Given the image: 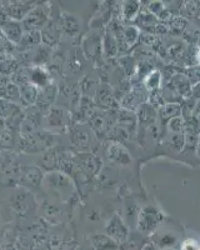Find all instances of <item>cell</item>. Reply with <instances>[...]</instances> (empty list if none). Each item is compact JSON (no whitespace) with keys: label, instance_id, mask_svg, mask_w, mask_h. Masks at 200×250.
Returning <instances> with one entry per match:
<instances>
[{"label":"cell","instance_id":"d6986e66","mask_svg":"<svg viewBox=\"0 0 200 250\" xmlns=\"http://www.w3.org/2000/svg\"><path fill=\"white\" fill-rule=\"evenodd\" d=\"M94 104L103 109H110V108H113V105H115V104H117L112 90H110V88H109L106 84L100 85L99 88L95 90Z\"/></svg>","mask_w":200,"mask_h":250},{"label":"cell","instance_id":"bcb514c9","mask_svg":"<svg viewBox=\"0 0 200 250\" xmlns=\"http://www.w3.org/2000/svg\"><path fill=\"white\" fill-rule=\"evenodd\" d=\"M197 151H198V154H199V156H200V135H199V142H198V146H197Z\"/></svg>","mask_w":200,"mask_h":250},{"label":"cell","instance_id":"e575fe53","mask_svg":"<svg viewBox=\"0 0 200 250\" xmlns=\"http://www.w3.org/2000/svg\"><path fill=\"white\" fill-rule=\"evenodd\" d=\"M123 39L125 42V44L128 46H132L135 43V40L138 39V31L137 29L130 26V28H126L123 31Z\"/></svg>","mask_w":200,"mask_h":250},{"label":"cell","instance_id":"52a82bcc","mask_svg":"<svg viewBox=\"0 0 200 250\" xmlns=\"http://www.w3.org/2000/svg\"><path fill=\"white\" fill-rule=\"evenodd\" d=\"M103 50V40L97 30L90 31L83 38L81 42V53L85 59L98 60Z\"/></svg>","mask_w":200,"mask_h":250},{"label":"cell","instance_id":"7a4b0ae2","mask_svg":"<svg viewBox=\"0 0 200 250\" xmlns=\"http://www.w3.org/2000/svg\"><path fill=\"white\" fill-rule=\"evenodd\" d=\"M73 114L66 108L60 105H53L43 117L44 130L49 133H65L70 129Z\"/></svg>","mask_w":200,"mask_h":250},{"label":"cell","instance_id":"c3c4849f","mask_svg":"<svg viewBox=\"0 0 200 250\" xmlns=\"http://www.w3.org/2000/svg\"><path fill=\"white\" fill-rule=\"evenodd\" d=\"M4 250H15V249H14V248H5Z\"/></svg>","mask_w":200,"mask_h":250},{"label":"cell","instance_id":"2e32d148","mask_svg":"<svg viewBox=\"0 0 200 250\" xmlns=\"http://www.w3.org/2000/svg\"><path fill=\"white\" fill-rule=\"evenodd\" d=\"M106 155H108L109 160H112L115 164L128 165L132 163L130 154L120 142L110 143L106 148Z\"/></svg>","mask_w":200,"mask_h":250},{"label":"cell","instance_id":"8992f818","mask_svg":"<svg viewBox=\"0 0 200 250\" xmlns=\"http://www.w3.org/2000/svg\"><path fill=\"white\" fill-rule=\"evenodd\" d=\"M10 205H12L13 210L20 215H26L35 208V199L32 191L25 189V188H20L18 190L14 191V194L10 198Z\"/></svg>","mask_w":200,"mask_h":250},{"label":"cell","instance_id":"484cf974","mask_svg":"<svg viewBox=\"0 0 200 250\" xmlns=\"http://www.w3.org/2000/svg\"><path fill=\"white\" fill-rule=\"evenodd\" d=\"M138 120L139 124L141 125H150L154 123L155 120V110L152 105L148 104H141L138 110Z\"/></svg>","mask_w":200,"mask_h":250},{"label":"cell","instance_id":"836d02e7","mask_svg":"<svg viewBox=\"0 0 200 250\" xmlns=\"http://www.w3.org/2000/svg\"><path fill=\"white\" fill-rule=\"evenodd\" d=\"M186 25V20L183 17H172L169 19V26L173 29L174 31L179 33V31H183L184 28Z\"/></svg>","mask_w":200,"mask_h":250},{"label":"cell","instance_id":"9a60e30c","mask_svg":"<svg viewBox=\"0 0 200 250\" xmlns=\"http://www.w3.org/2000/svg\"><path fill=\"white\" fill-rule=\"evenodd\" d=\"M69 134H70V142L75 148L83 151L88 150L92 137H90V131L84 126V124H75L70 126Z\"/></svg>","mask_w":200,"mask_h":250},{"label":"cell","instance_id":"603a6c76","mask_svg":"<svg viewBox=\"0 0 200 250\" xmlns=\"http://www.w3.org/2000/svg\"><path fill=\"white\" fill-rule=\"evenodd\" d=\"M20 91V104L28 106H34L35 103H37L38 98V90L39 89L35 88L34 85H32L30 83L28 84H24V85L18 86Z\"/></svg>","mask_w":200,"mask_h":250},{"label":"cell","instance_id":"277c9868","mask_svg":"<svg viewBox=\"0 0 200 250\" xmlns=\"http://www.w3.org/2000/svg\"><path fill=\"white\" fill-rule=\"evenodd\" d=\"M52 19V5H44L37 3L30 10L25 19L21 21L25 31H41Z\"/></svg>","mask_w":200,"mask_h":250},{"label":"cell","instance_id":"ba28073f","mask_svg":"<svg viewBox=\"0 0 200 250\" xmlns=\"http://www.w3.org/2000/svg\"><path fill=\"white\" fill-rule=\"evenodd\" d=\"M59 17L57 19H53L52 18L50 21L40 31V34H41V44H44V45L49 46V48L52 49L60 43L61 34H63Z\"/></svg>","mask_w":200,"mask_h":250},{"label":"cell","instance_id":"ac0fdd59","mask_svg":"<svg viewBox=\"0 0 200 250\" xmlns=\"http://www.w3.org/2000/svg\"><path fill=\"white\" fill-rule=\"evenodd\" d=\"M29 83L35 88L43 89L52 84V77L43 66H33L29 69Z\"/></svg>","mask_w":200,"mask_h":250},{"label":"cell","instance_id":"4316f807","mask_svg":"<svg viewBox=\"0 0 200 250\" xmlns=\"http://www.w3.org/2000/svg\"><path fill=\"white\" fill-rule=\"evenodd\" d=\"M172 83H173V85H174V88L177 89L178 93L181 94V95L188 97V95H190V93H192L190 82H189V79L186 78V75H183V74L175 75V77H173Z\"/></svg>","mask_w":200,"mask_h":250},{"label":"cell","instance_id":"6da1fadb","mask_svg":"<svg viewBox=\"0 0 200 250\" xmlns=\"http://www.w3.org/2000/svg\"><path fill=\"white\" fill-rule=\"evenodd\" d=\"M54 144V134L40 129L29 135H19L17 149L23 154H41L48 149L53 148Z\"/></svg>","mask_w":200,"mask_h":250},{"label":"cell","instance_id":"3957f363","mask_svg":"<svg viewBox=\"0 0 200 250\" xmlns=\"http://www.w3.org/2000/svg\"><path fill=\"white\" fill-rule=\"evenodd\" d=\"M43 185L48 189L49 193H53L59 199L66 200L72 196L74 190L72 178L63 171H54V173L45 174Z\"/></svg>","mask_w":200,"mask_h":250},{"label":"cell","instance_id":"5bb4252c","mask_svg":"<svg viewBox=\"0 0 200 250\" xmlns=\"http://www.w3.org/2000/svg\"><path fill=\"white\" fill-rule=\"evenodd\" d=\"M0 30L3 31L6 39L17 48L19 45L20 40L24 35V26L21 21H15L12 19H6L0 23Z\"/></svg>","mask_w":200,"mask_h":250},{"label":"cell","instance_id":"816d5d0a","mask_svg":"<svg viewBox=\"0 0 200 250\" xmlns=\"http://www.w3.org/2000/svg\"><path fill=\"white\" fill-rule=\"evenodd\" d=\"M199 250H200V249H199Z\"/></svg>","mask_w":200,"mask_h":250},{"label":"cell","instance_id":"f1b7e54d","mask_svg":"<svg viewBox=\"0 0 200 250\" xmlns=\"http://www.w3.org/2000/svg\"><path fill=\"white\" fill-rule=\"evenodd\" d=\"M103 49L108 57H115L118 50H119V45H118L117 40H115V38L109 31L106 33L105 38L103 40Z\"/></svg>","mask_w":200,"mask_h":250},{"label":"cell","instance_id":"7c38bea8","mask_svg":"<svg viewBox=\"0 0 200 250\" xmlns=\"http://www.w3.org/2000/svg\"><path fill=\"white\" fill-rule=\"evenodd\" d=\"M60 160L61 156L55 148H50L41 153L37 160V165L44 173H54L60 171Z\"/></svg>","mask_w":200,"mask_h":250},{"label":"cell","instance_id":"f546056e","mask_svg":"<svg viewBox=\"0 0 200 250\" xmlns=\"http://www.w3.org/2000/svg\"><path fill=\"white\" fill-rule=\"evenodd\" d=\"M139 3L138 1H126L123 6V14L125 19H134L137 15H139Z\"/></svg>","mask_w":200,"mask_h":250},{"label":"cell","instance_id":"cb8c5ba5","mask_svg":"<svg viewBox=\"0 0 200 250\" xmlns=\"http://www.w3.org/2000/svg\"><path fill=\"white\" fill-rule=\"evenodd\" d=\"M90 242H92V247L94 250H115L118 248L117 243L109 238L106 234L105 235L98 234V235L92 236Z\"/></svg>","mask_w":200,"mask_h":250},{"label":"cell","instance_id":"7402d4cb","mask_svg":"<svg viewBox=\"0 0 200 250\" xmlns=\"http://www.w3.org/2000/svg\"><path fill=\"white\" fill-rule=\"evenodd\" d=\"M117 119L119 128L124 129L130 134L134 133L135 128H137V117L133 111H130L129 109H123L118 113Z\"/></svg>","mask_w":200,"mask_h":250},{"label":"cell","instance_id":"ee69618b","mask_svg":"<svg viewBox=\"0 0 200 250\" xmlns=\"http://www.w3.org/2000/svg\"><path fill=\"white\" fill-rule=\"evenodd\" d=\"M5 129H6V123H5V120L1 119V118H0V131L5 130Z\"/></svg>","mask_w":200,"mask_h":250},{"label":"cell","instance_id":"d590c367","mask_svg":"<svg viewBox=\"0 0 200 250\" xmlns=\"http://www.w3.org/2000/svg\"><path fill=\"white\" fill-rule=\"evenodd\" d=\"M198 142H199V135L195 134H186L185 135V148L190 150H197Z\"/></svg>","mask_w":200,"mask_h":250},{"label":"cell","instance_id":"e0dca14e","mask_svg":"<svg viewBox=\"0 0 200 250\" xmlns=\"http://www.w3.org/2000/svg\"><path fill=\"white\" fill-rule=\"evenodd\" d=\"M59 20L60 25H61V30H63V34H66L68 37H77L80 33L81 21H80V19L75 14L63 12L60 14Z\"/></svg>","mask_w":200,"mask_h":250},{"label":"cell","instance_id":"44dd1931","mask_svg":"<svg viewBox=\"0 0 200 250\" xmlns=\"http://www.w3.org/2000/svg\"><path fill=\"white\" fill-rule=\"evenodd\" d=\"M18 131L6 128L5 130L0 131V151H10L17 149L18 142H19Z\"/></svg>","mask_w":200,"mask_h":250},{"label":"cell","instance_id":"ffe728a7","mask_svg":"<svg viewBox=\"0 0 200 250\" xmlns=\"http://www.w3.org/2000/svg\"><path fill=\"white\" fill-rule=\"evenodd\" d=\"M41 45V34L40 31H24V35L20 40L19 45L17 46L20 51L23 53H28V51L34 50Z\"/></svg>","mask_w":200,"mask_h":250},{"label":"cell","instance_id":"ab89813d","mask_svg":"<svg viewBox=\"0 0 200 250\" xmlns=\"http://www.w3.org/2000/svg\"><path fill=\"white\" fill-rule=\"evenodd\" d=\"M163 10H164V5L163 3H159V1H154L149 5V12L152 15H161L163 14Z\"/></svg>","mask_w":200,"mask_h":250},{"label":"cell","instance_id":"83f0119b","mask_svg":"<svg viewBox=\"0 0 200 250\" xmlns=\"http://www.w3.org/2000/svg\"><path fill=\"white\" fill-rule=\"evenodd\" d=\"M169 148L174 151H181L185 148V134L184 133H172L168 138Z\"/></svg>","mask_w":200,"mask_h":250},{"label":"cell","instance_id":"f907efd6","mask_svg":"<svg viewBox=\"0 0 200 250\" xmlns=\"http://www.w3.org/2000/svg\"><path fill=\"white\" fill-rule=\"evenodd\" d=\"M199 60H200V55H199Z\"/></svg>","mask_w":200,"mask_h":250},{"label":"cell","instance_id":"5b68a950","mask_svg":"<svg viewBox=\"0 0 200 250\" xmlns=\"http://www.w3.org/2000/svg\"><path fill=\"white\" fill-rule=\"evenodd\" d=\"M44 171L35 165H23L18 170V182L23 185L25 189H34V188L41 187L44 180Z\"/></svg>","mask_w":200,"mask_h":250},{"label":"cell","instance_id":"8fae6325","mask_svg":"<svg viewBox=\"0 0 200 250\" xmlns=\"http://www.w3.org/2000/svg\"><path fill=\"white\" fill-rule=\"evenodd\" d=\"M106 235L110 239H113L117 244L119 243H125L128 239L129 230L125 223L123 222V219L119 218L118 215H113L109 220L108 225L105 228Z\"/></svg>","mask_w":200,"mask_h":250},{"label":"cell","instance_id":"7bdbcfd3","mask_svg":"<svg viewBox=\"0 0 200 250\" xmlns=\"http://www.w3.org/2000/svg\"><path fill=\"white\" fill-rule=\"evenodd\" d=\"M190 95H193L194 98H197L198 100L200 99V82L197 83V84H194V85L192 86V93H190Z\"/></svg>","mask_w":200,"mask_h":250},{"label":"cell","instance_id":"74e56055","mask_svg":"<svg viewBox=\"0 0 200 250\" xmlns=\"http://www.w3.org/2000/svg\"><path fill=\"white\" fill-rule=\"evenodd\" d=\"M186 78H188L190 83H194V84L199 83L200 82V66H195V68L190 69L188 75H186Z\"/></svg>","mask_w":200,"mask_h":250},{"label":"cell","instance_id":"60d3db41","mask_svg":"<svg viewBox=\"0 0 200 250\" xmlns=\"http://www.w3.org/2000/svg\"><path fill=\"white\" fill-rule=\"evenodd\" d=\"M200 245L199 243L195 242L194 239H188L181 245V250H199Z\"/></svg>","mask_w":200,"mask_h":250},{"label":"cell","instance_id":"f35d334b","mask_svg":"<svg viewBox=\"0 0 200 250\" xmlns=\"http://www.w3.org/2000/svg\"><path fill=\"white\" fill-rule=\"evenodd\" d=\"M94 82H93V79H90V78H84L81 82H80V85H79V89L81 91H83L84 94H88L89 91H90V89L94 88Z\"/></svg>","mask_w":200,"mask_h":250},{"label":"cell","instance_id":"b9f144b4","mask_svg":"<svg viewBox=\"0 0 200 250\" xmlns=\"http://www.w3.org/2000/svg\"><path fill=\"white\" fill-rule=\"evenodd\" d=\"M12 83V78L8 77V75H4L0 73V89L5 88L8 84H10Z\"/></svg>","mask_w":200,"mask_h":250},{"label":"cell","instance_id":"7dc6e473","mask_svg":"<svg viewBox=\"0 0 200 250\" xmlns=\"http://www.w3.org/2000/svg\"><path fill=\"white\" fill-rule=\"evenodd\" d=\"M1 162H3V155H1V151H0V165H1Z\"/></svg>","mask_w":200,"mask_h":250},{"label":"cell","instance_id":"8d00e7d4","mask_svg":"<svg viewBox=\"0 0 200 250\" xmlns=\"http://www.w3.org/2000/svg\"><path fill=\"white\" fill-rule=\"evenodd\" d=\"M159 84H160L159 73H153V74L149 75V78L146 79V86H148V88L153 91L158 90V86H159Z\"/></svg>","mask_w":200,"mask_h":250},{"label":"cell","instance_id":"1f68e13d","mask_svg":"<svg viewBox=\"0 0 200 250\" xmlns=\"http://www.w3.org/2000/svg\"><path fill=\"white\" fill-rule=\"evenodd\" d=\"M168 129L172 133H183L185 130V120L181 117L173 118L168 122Z\"/></svg>","mask_w":200,"mask_h":250},{"label":"cell","instance_id":"f6af8a7d","mask_svg":"<svg viewBox=\"0 0 200 250\" xmlns=\"http://www.w3.org/2000/svg\"><path fill=\"white\" fill-rule=\"evenodd\" d=\"M195 109H197L198 113L200 114V99L197 102V105H195Z\"/></svg>","mask_w":200,"mask_h":250},{"label":"cell","instance_id":"30bf717a","mask_svg":"<svg viewBox=\"0 0 200 250\" xmlns=\"http://www.w3.org/2000/svg\"><path fill=\"white\" fill-rule=\"evenodd\" d=\"M161 219H163V215L155 208H144L139 215V220H138L139 227L138 228L141 233H150L161 222Z\"/></svg>","mask_w":200,"mask_h":250},{"label":"cell","instance_id":"681fc988","mask_svg":"<svg viewBox=\"0 0 200 250\" xmlns=\"http://www.w3.org/2000/svg\"><path fill=\"white\" fill-rule=\"evenodd\" d=\"M86 250H94V249H86Z\"/></svg>","mask_w":200,"mask_h":250},{"label":"cell","instance_id":"9c48e42d","mask_svg":"<svg viewBox=\"0 0 200 250\" xmlns=\"http://www.w3.org/2000/svg\"><path fill=\"white\" fill-rule=\"evenodd\" d=\"M3 3L6 17L15 21H23L37 4L34 1H3Z\"/></svg>","mask_w":200,"mask_h":250},{"label":"cell","instance_id":"4fadbf2b","mask_svg":"<svg viewBox=\"0 0 200 250\" xmlns=\"http://www.w3.org/2000/svg\"><path fill=\"white\" fill-rule=\"evenodd\" d=\"M58 94H59V86H57L54 83H52L50 85H48L46 88L39 89L38 90V98L35 105L39 110H46L52 108L54 105V103L58 99Z\"/></svg>","mask_w":200,"mask_h":250},{"label":"cell","instance_id":"d6a6232c","mask_svg":"<svg viewBox=\"0 0 200 250\" xmlns=\"http://www.w3.org/2000/svg\"><path fill=\"white\" fill-rule=\"evenodd\" d=\"M14 48L15 46L6 39V37L4 35L3 31L0 30V55L12 54V51Z\"/></svg>","mask_w":200,"mask_h":250},{"label":"cell","instance_id":"4dcf8cb0","mask_svg":"<svg viewBox=\"0 0 200 250\" xmlns=\"http://www.w3.org/2000/svg\"><path fill=\"white\" fill-rule=\"evenodd\" d=\"M83 53L81 51H78L75 50L74 53H73V55H70V58H69V69L73 71V73H77V71H79L80 69H81V64H83Z\"/></svg>","mask_w":200,"mask_h":250},{"label":"cell","instance_id":"d4e9b609","mask_svg":"<svg viewBox=\"0 0 200 250\" xmlns=\"http://www.w3.org/2000/svg\"><path fill=\"white\" fill-rule=\"evenodd\" d=\"M181 113V106L177 103H169L159 109V117L163 122H169L173 118L180 117Z\"/></svg>","mask_w":200,"mask_h":250}]
</instances>
